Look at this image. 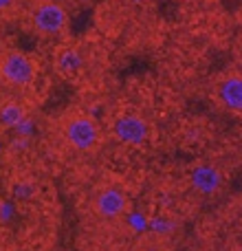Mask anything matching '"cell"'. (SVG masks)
Masks as SVG:
<instances>
[{
  "label": "cell",
  "mask_w": 242,
  "mask_h": 251,
  "mask_svg": "<svg viewBox=\"0 0 242 251\" xmlns=\"http://www.w3.org/2000/svg\"><path fill=\"white\" fill-rule=\"evenodd\" d=\"M57 132L66 148L79 154H91L99 150L104 141V130L91 113L82 108H69L57 119Z\"/></svg>",
  "instance_id": "cell-1"
},
{
  "label": "cell",
  "mask_w": 242,
  "mask_h": 251,
  "mask_svg": "<svg viewBox=\"0 0 242 251\" xmlns=\"http://www.w3.org/2000/svg\"><path fill=\"white\" fill-rule=\"evenodd\" d=\"M26 22L38 38L57 40L69 33L71 16L62 0H31L26 7Z\"/></svg>",
  "instance_id": "cell-2"
},
{
  "label": "cell",
  "mask_w": 242,
  "mask_h": 251,
  "mask_svg": "<svg viewBox=\"0 0 242 251\" xmlns=\"http://www.w3.org/2000/svg\"><path fill=\"white\" fill-rule=\"evenodd\" d=\"M38 79V62L20 49H2L0 51V82L9 88L24 91Z\"/></svg>",
  "instance_id": "cell-3"
},
{
  "label": "cell",
  "mask_w": 242,
  "mask_h": 251,
  "mask_svg": "<svg viewBox=\"0 0 242 251\" xmlns=\"http://www.w3.org/2000/svg\"><path fill=\"white\" fill-rule=\"evenodd\" d=\"M91 212L101 223H117L130 212V196L117 183L95 187L91 196Z\"/></svg>",
  "instance_id": "cell-4"
},
{
  "label": "cell",
  "mask_w": 242,
  "mask_h": 251,
  "mask_svg": "<svg viewBox=\"0 0 242 251\" xmlns=\"http://www.w3.org/2000/svg\"><path fill=\"white\" fill-rule=\"evenodd\" d=\"M110 130H113V137L119 143L132 146V148L143 146L150 139V132H152L150 122L141 113H137V110H123V113L115 115Z\"/></svg>",
  "instance_id": "cell-5"
},
{
  "label": "cell",
  "mask_w": 242,
  "mask_h": 251,
  "mask_svg": "<svg viewBox=\"0 0 242 251\" xmlns=\"http://www.w3.org/2000/svg\"><path fill=\"white\" fill-rule=\"evenodd\" d=\"M214 101L222 110L242 115V71H225L214 79Z\"/></svg>",
  "instance_id": "cell-6"
},
{
  "label": "cell",
  "mask_w": 242,
  "mask_h": 251,
  "mask_svg": "<svg viewBox=\"0 0 242 251\" xmlns=\"http://www.w3.org/2000/svg\"><path fill=\"white\" fill-rule=\"evenodd\" d=\"M190 183L198 194L203 196H216L225 185V178L218 165L209 163V161H200L190 170Z\"/></svg>",
  "instance_id": "cell-7"
},
{
  "label": "cell",
  "mask_w": 242,
  "mask_h": 251,
  "mask_svg": "<svg viewBox=\"0 0 242 251\" xmlns=\"http://www.w3.org/2000/svg\"><path fill=\"white\" fill-rule=\"evenodd\" d=\"M84 69V53L75 44H60L53 53V71L62 79H73Z\"/></svg>",
  "instance_id": "cell-8"
},
{
  "label": "cell",
  "mask_w": 242,
  "mask_h": 251,
  "mask_svg": "<svg viewBox=\"0 0 242 251\" xmlns=\"http://www.w3.org/2000/svg\"><path fill=\"white\" fill-rule=\"evenodd\" d=\"M29 117V106L20 97H7L0 101V130H13Z\"/></svg>",
  "instance_id": "cell-9"
},
{
  "label": "cell",
  "mask_w": 242,
  "mask_h": 251,
  "mask_svg": "<svg viewBox=\"0 0 242 251\" xmlns=\"http://www.w3.org/2000/svg\"><path fill=\"white\" fill-rule=\"evenodd\" d=\"M130 251H174V245L161 234H143L134 240Z\"/></svg>",
  "instance_id": "cell-10"
},
{
  "label": "cell",
  "mask_w": 242,
  "mask_h": 251,
  "mask_svg": "<svg viewBox=\"0 0 242 251\" xmlns=\"http://www.w3.org/2000/svg\"><path fill=\"white\" fill-rule=\"evenodd\" d=\"M18 2H20V0H0V13H7V11H11V9H16Z\"/></svg>",
  "instance_id": "cell-11"
},
{
  "label": "cell",
  "mask_w": 242,
  "mask_h": 251,
  "mask_svg": "<svg viewBox=\"0 0 242 251\" xmlns=\"http://www.w3.org/2000/svg\"><path fill=\"white\" fill-rule=\"evenodd\" d=\"M130 2H134V4H152V2H156V0H130Z\"/></svg>",
  "instance_id": "cell-12"
},
{
  "label": "cell",
  "mask_w": 242,
  "mask_h": 251,
  "mask_svg": "<svg viewBox=\"0 0 242 251\" xmlns=\"http://www.w3.org/2000/svg\"><path fill=\"white\" fill-rule=\"evenodd\" d=\"M240 207H238V225H240V229H242V201H240Z\"/></svg>",
  "instance_id": "cell-13"
}]
</instances>
